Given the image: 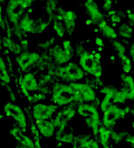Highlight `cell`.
Instances as JSON below:
<instances>
[{
  "label": "cell",
  "instance_id": "cell-17",
  "mask_svg": "<svg viewBox=\"0 0 134 148\" xmlns=\"http://www.w3.org/2000/svg\"><path fill=\"white\" fill-rule=\"evenodd\" d=\"M120 80L122 83L121 89L125 91L127 100L134 101V78L129 74H121Z\"/></svg>",
  "mask_w": 134,
  "mask_h": 148
},
{
  "label": "cell",
  "instance_id": "cell-38",
  "mask_svg": "<svg viewBox=\"0 0 134 148\" xmlns=\"http://www.w3.org/2000/svg\"><path fill=\"white\" fill-rule=\"evenodd\" d=\"M51 80H52V75H51L50 73L45 74V75L41 78L40 85H46V84H47V83H49Z\"/></svg>",
  "mask_w": 134,
  "mask_h": 148
},
{
  "label": "cell",
  "instance_id": "cell-1",
  "mask_svg": "<svg viewBox=\"0 0 134 148\" xmlns=\"http://www.w3.org/2000/svg\"><path fill=\"white\" fill-rule=\"evenodd\" d=\"M77 114L85 121L86 127L92 131L94 136H97L101 123L100 114L98 107L92 103H80L77 105Z\"/></svg>",
  "mask_w": 134,
  "mask_h": 148
},
{
  "label": "cell",
  "instance_id": "cell-7",
  "mask_svg": "<svg viewBox=\"0 0 134 148\" xmlns=\"http://www.w3.org/2000/svg\"><path fill=\"white\" fill-rule=\"evenodd\" d=\"M131 112V108L126 106L125 108H120L119 105L112 104L109 108L103 113L101 123L102 126L108 129H112L116 123L119 121L124 119L128 114Z\"/></svg>",
  "mask_w": 134,
  "mask_h": 148
},
{
  "label": "cell",
  "instance_id": "cell-27",
  "mask_svg": "<svg viewBox=\"0 0 134 148\" xmlns=\"http://www.w3.org/2000/svg\"><path fill=\"white\" fill-rule=\"evenodd\" d=\"M52 29L55 32V34L60 38H63L65 36L66 29H65L63 23L61 21H59L58 19H57L56 17L52 21Z\"/></svg>",
  "mask_w": 134,
  "mask_h": 148
},
{
  "label": "cell",
  "instance_id": "cell-5",
  "mask_svg": "<svg viewBox=\"0 0 134 148\" xmlns=\"http://www.w3.org/2000/svg\"><path fill=\"white\" fill-rule=\"evenodd\" d=\"M51 101L60 108L73 104V91L70 84L61 82L54 84L51 89Z\"/></svg>",
  "mask_w": 134,
  "mask_h": 148
},
{
  "label": "cell",
  "instance_id": "cell-37",
  "mask_svg": "<svg viewBox=\"0 0 134 148\" xmlns=\"http://www.w3.org/2000/svg\"><path fill=\"white\" fill-rule=\"evenodd\" d=\"M61 45H62V47H63L65 50H67V51H69V52H72V53H74V48H73L72 43V42H71L70 40L65 39V40L62 41Z\"/></svg>",
  "mask_w": 134,
  "mask_h": 148
},
{
  "label": "cell",
  "instance_id": "cell-26",
  "mask_svg": "<svg viewBox=\"0 0 134 148\" xmlns=\"http://www.w3.org/2000/svg\"><path fill=\"white\" fill-rule=\"evenodd\" d=\"M118 58L120 61L121 63V68H122V71L124 72V74H129L132 69H133V62L132 59L126 55H122L120 56H118Z\"/></svg>",
  "mask_w": 134,
  "mask_h": 148
},
{
  "label": "cell",
  "instance_id": "cell-30",
  "mask_svg": "<svg viewBox=\"0 0 134 148\" xmlns=\"http://www.w3.org/2000/svg\"><path fill=\"white\" fill-rule=\"evenodd\" d=\"M112 47L114 48V49L117 52V57L120 56L122 55H126V49L125 44L122 42L114 39V40H112Z\"/></svg>",
  "mask_w": 134,
  "mask_h": 148
},
{
  "label": "cell",
  "instance_id": "cell-34",
  "mask_svg": "<svg viewBox=\"0 0 134 148\" xmlns=\"http://www.w3.org/2000/svg\"><path fill=\"white\" fill-rule=\"evenodd\" d=\"M127 135V134H125V133L121 132V133H118L115 132L112 129V134H111V140L114 141L115 143H119L120 141H122L125 137Z\"/></svg>",
  "mask_w": 134,
  "mask_h": 148
},
{
  "label": "cell",
  "instance_id": "cell-10",
  "mask_svg": "<svg viewBox=\"0 0 134 148\" xmlns=\"http://www.w3.org/2000/svg\"><path fill=\"white\" fill-rule=\"evenodd\" d=\"M58 108V107L53 103L37 102L33 104L31 114L35 121H48L57 114Z\"/></svg>",
  "mask_w": 134,
  "mask_h": 148
},
{
  "label": "cell",
  "instance_id": "cell-14",
  "mask_svg": "<svg viewBox=\"0 0 134 148\" xmlns=\"http://www.w3.org/2000/svg\"><path fill=\"white\" fill-rule=\"evenodd\" d=\"M85 10L89 16V19L92 23H100L104 21V15L95 0H85L84 3Z\"/></svg>",
  "mask_w": 134,
  "mask_h": 148
},
{
  "label": "cell",
  "instance_id": "cell-28",
  "mask_svg": "<svg viewBox=\"0 0 134 148\" xmlns=\"http://www.w3.org/2000/svg\"><path fill=\"white\" fill-rule=\"evenodd\" d=\"M127 100V96L125 93V91H123L121 88L118 89L112 98V104H116V105H122L125 104Z\"/></svg>",
  "mask_w": 134,
  "mask_h": 148
},
{
  "label": "cell",
  "instance_id": "cell-6",
  "mask_svg": "<svg viewBox=\"0 0 134 148\" xmlns=\"http://www.w3.org/2000/svg\"><path fill=\"white\" fill-rule=\"evenodd\" d=\"M26 10L27 7L24 0H8L4 6V15L8 23L12 27H17Z\"/></svg>",
  "mask_w": 134,
  "mask_h": 148
},
{
  "label": "cell",
  "instance_id": "cell-19",
  "mask_svg": "<svg viewBox=\"0 0 134 148\" xmlns=\"http://www.w3.org/2000/svg\"><path fill=\"white\" fill-rule=\"evenodd\" d=\"M74 142L80 148H100V144L98 140L92 138L88 134H83L76 137Z\"/></svg>",
  "mask_w": 134,
  "mask_h": 148
},
{
  "label": "cell",
  "instance_id": "cell-23",
  "mask_svg": "<svg viewBox=\"0 0 134 148\" xmlns=\"http://www.w3.org/2000/svg\"><path fill=\"white\" fill-rule=\"evenodd\" d=\"M99 28L100 31L102 32L103 36L107 37L108 39L114 40L117 38L118 33L116 32L114 28L112 26H111L110 24H108L106 21H103L102 23H100L99 24Z\"/></svg>",
  "mask_w": 134,
  "mask_h": 148
},
{
  "label": "cell",
  "instance_id": "cell-8",
  "mask_svg": "<svg viewBox=\"0 0 134 148\" xmlns=\"http://www.w3.org/2000/svg\"><path fill=\"white\" fill-rule=\"evenodd\" d=\"M3 111L4 115L14 120L17 126L22 131V133L26 132L27 127H28L26 114L18 105L15 104L14 102L9 101L5 103V105L3 106Z\"/></svg>",
  "mask_w": 134,
  "mask_h": 148
},
{
  "label": "cell",
  "instance_id": "cell-12",
  "mask_svg": "<svg viewBox=\"0 0 134 148\" xmlns=\"http://www.w3.org/2000/svg\"><path fill=\"white\" fill-rule=\"evenodd\" d=\"M56 18L63 23L67 32H72L75 30L78 21V15L76 11L58 7L56 13Z\"/></svg>",
  "mask_w": 134,
  "mask_h": 148
},
{
  "label": "cell",
  "instance_id": "cell-20",
  "mask_svg": "<svg viewBox=\"0 0 134 148\" xmlns=\"http://www.w3.org/2000/svg\"><path fill=\"white\" fill-rule=\"evenodd\" d=\"M56 114L60 117L62 121L69 122L77 115V108H75L74 104H71L61 108V109L58 111Z\"/></svg>",
  "mask_w": 134,
  "mask_h": 148
},
{
  "label": "cell",
  "instance_id": "cell-35",
  "mask_svg": "<svg viewBox=\"0 0 134 148\" xmlns=\"http://www.w3.org/2000/svg\"><path fill=\"white\" fill-rule=\"evenodd\" d=\"M7 20L5 17V15L3 14V11L0 8V30L6 31L7 30Z\"/></svg>",
  "mask_w": 134,
  "mask_h": 148
},
{
  "label": "cell",
  "instance_id": "cell-32",
  "mask_svg": "<svg viewBox=\"0 0 134 148\" xmlns=\"http://www.w3.org/2000/svg\"><path fill=\"white\" fill-rule=\"evenodd\" d=\"M27 99L29 100V101L31 102H33V103H37V102H41V101H44L46 99V95L44 94V93H40V92H37V93H33V94H31Z\"/></svg>",
  "mask_w": 134,
  "mask_h": 148
},
{
  "label": "cell",
  "instance_id": "cell-22",
  "mask_svg": "<svg viewBox=\"0 0 134 148\" xmlns=\"http://www.w3.org/2000/svg\"><path fill=\"white\" fill-rule=\"evenodd\" d=\"M2 47H3L4 49H6L7 50H9L10 53H12L15 56L18 55L21 51H23V49H22L20 43L16 42L10 36H4Z\"/></svg>",
  "mask_w": 134,
  "mask_h": 148
},
{
  "label": "cell",
  "instance_id": "cell-25",
  "mask_svg": "<svg viewBox=\"0 0 134 148\" xmlns=\"http://www.w3.org/2000/svg\"><path fill=\"white\" fill-rule=\"evenodd\" d=\"M65 131L62 133H56L54 136L56 140H58V142L65 143V144H72L76 138L75 135L72 133H66Z\"/></svg>",
  "mask_w": 134,
  "mask_h": 148
},
{
  "label": "cell",
  "instance_id": "cell-24",
  "mask_svg": "<svg viewBox=\"0 0 134 148\" xmlns=\"http://www.w3.org/2000/svg\"><path fill=\"white\" fill-rule=\"evenodd\" d=\"M118 35L125 39H131L133 36V27L127 23H123L119 27Z\"/></svg>",
  "mask_w": 134,
  "mask_h": 148
},
{
  "label": "cell",
  "instance_id": "cell-15",
  "mask_svg": "<svg viewBox=\"0 0 134 148\" xmlns=\"http://www.w3.org/2000/svg\"><path fill=\"white\" fill-rule=\"evenodd\" d=\"M117 90L118 88L112 86H106L101 88L100 92L101 94L104 95V98L100 101L99 109L102 113H105L109 108V107L112 104V98Z\"/></svg>",
  "mask_w": 134,
  "mask_h": 148
},
{
  "label": "cell",
  "instance_id": "cell-2",
  "mask_svg": "<svg viewBox=\"0 0 134 148\" xmlns=\"http://www.w3.org/2000/svg\"><path fill=\"white\" fill-rule=\"evenodd\" d=\"M54 75L65 82L72 83L81 82L85 75V73L74 62H70L66 64L57 66L54 69Z\"/></svg>",
  "mask_w": 134,
  "mask_h": 148
},
{
  "label": "cell",
  "instance_id": "cell-49",
  "mask_svg": "<svg viewBox=\"0 0 134 148\" xmlns=\"http://www.w3.org/2000/svg\"><path fill=\"white\" fill-rule=\"evenodd\" d=\"M15 148H29V147H25L24 145H23V144H21V143H19V142H17V144L16 145V147Z\"/></svg>",
  "mask_w": 134,
  "mask_h": 148
},
{
  "label": "cell",
  "instance_id": "cell-48",
  "mask_svg": "<svg viewBox=\"0 0 134 148\" xmlns=\"http://www.w3.org/2000/svg\"><path fill=\"white\" fill-rule=\"evenodd\" d=\"M3 38H4V35L3 34L2 30H0V47L3 46Z\"/></svg>",
  "mask_w": 134,
  "mask_h": 148
},
{
  "label": "cell",
  "instance_id": "cell-41",
  "mask_svg": "<svg viewBox=\"0 0 134 148\" xmlns=\"http://www.w3.org/2000/svg\"><path fill=\"white\" fill-rule=\"evenodd\" d=\"M126 14H127V17H128V21H129L128 23L131 26L134 27V11H132L130 10H127Z\"/></svg>",
  "mask_w": 134,
  "mask_h": 148
},
{
  "label": "cell",
  "instance_id": "cell-39",
  "mask_svg": "<svg viewBox=\"0 0 134 148\" xmlns=\"http://www.w3.org/2000/svg\"><path fill=\"white\" fill-rule=\"evenodd\" d=\"M9 133H10V134L13 138L16 139V138L22 133V131L20 130V128H19L17 126H15L14 127H12L11 129H10Z\"/></svg>",
  "mask_w": 134,
  "mask_h": 148
},
{
  "label": "cell",
  "instance_id": "cell-18",
  "mask_svg": "<svg viewBox=\"0 0 134 148\" xmlns=\"http://www.w3.org/2000/svg\"><path fill=\"white\" fill-rule=\"evenodd\" d=\"M37 21H35L34 18L31 17V14L29 12H25L22 18L20 19L18 23V28L23 30L24 33H35Z\"/></svg>",
  "mask_w": 134,
  "mask_h": 148
},
{
  "label": "cell",
  "instance_id": "cell-52",
  "mask_svg": "<svg viewBox=\"0 0 134 148\" xmlns=\"http://www.w3.org/2000/svg\"><path fill=\"white\" fill-rule=\"evenodd\" d=\"M55 148H59V147H55Z\"/></svg>",
  "mask_w": 134,
  "mask_h": 148
},
{
  "label": "cell",
  "instance_id": "cell-40",
  "mask_svg": "<svg viewBox=\"0 0 134 148\" xmlns=\"http://www.w3.org/2000/svg\"><path fill=\"white\" fill-rule=\"evenodd\" d=\"M104 3L102 5V8L105 11H110L112 9V0H105L103 1Z\"/></svg>",
  "mask_w": 134,
  "mask_h": 148
},
{
  "label": "cell",
  "instance_id": "cell-42",
  "mask_svg": "<svg viewBox=\"0 0 134 148\" xmlns=\"http://www.w3.org/2000/svg\"><path fill=\"white\" fill-rule=\"evenodd\" d=\"M124 140H125L126 143L130 144V146H131L132 147L134 148V134L131 135V134H127V135L125 137Z\"/></svg>",
  "mask_w": 134,
  "mask_h": 148
},
{
  "label": "cell",
  "instance_id": "cell-44",
  "mask_svg": "<svg viewBox=\"0 0 134 148\" xmlns=\"http://www.w3.org/2000/svg\"><path fill=\"white\" fill-rule=\"evenodd\" d=\"M31 134L35 136V138H38V135H39V132L37 130V127L35 124H31Z\"/></svg>",
  "mask_w": 134,
  "mask_h": 148
},
{
  "label": "cell",
  "instance_id": "cell-21",
  "mask_svg": "<svg viewBox=\"0 0 134 148\" xmlns=\"http://www.w3.org/2000/svg\"><path fill=\"white\" fill-rule=\"evenodd\" d=\"M111 134L112 129H108L104 126H100L97 137L98 141L100 144V147L103 148H110V142H111Z\"/></svg>",
  "mask_w": 134,
  "mask_h": 148
},
{
  "label": "cell",
  "instance_id": "cell-4",
  "mask_svg": "<svg viewBox=\"0 0 134 148\" xmlns=\"http://www.w3.org/2000/svg\"><path fill=\"white\" fill-rule=\"evenodd\" d=\"M73 91V104L92 103L96 98L97 94L93 87L88 83L78 82L69 83Z\"/></svg>",
  "mask_w": 134,
  "mask_h": 148
},
{
  "label": "cell",
  "instance_id": "cell-43",
  "mask_svg": "<svg viewBox=\"0 0 134 148\" xmlns=\"http://www.w3.org/2000/svg\"><path fill=\"white\" fill-rule=\"evenodd\" d=\"M4 70H7V63L5 59L2 56H0V72Z\"/></svg>",
  "mask_w": 134,
  "mask_h": 148
},
{
  "label": "cell",
  "instance_id": "cell-36",
  "mask_svg": "<svg viewBox=\"0 0 134 148\" xmlns=\"http://www.w3.org/2000/svg\"><path fill=\"white\" fill-rule=\"evenodd\" d=\"M0 82L3 84H9L10 82V75L7 70L0 72Z\"/></svg>",
  "mask_w": 134,
  "mask_h": 148
},
{
  "label": "cell",
  "instance_id": "cell-46",
  "mask_svg": "<svg viewBox=\"0 0 134 148\" xmlns=\"http://www.w3.org/2000/svg\"><path fill=\"white\" fill-rule=\"evenodd\" d=\"M9 99L11 102H15L16 100H17V96H16V94L12 91V90H10L9 91Z\"/></svg>",
  "mask_w": 134,
  "mask_h": 148
},
{
  "label": "cell",
  "instance_id": "cell-51",
  "mask_svg": "<svg viewBox=\"0 0 134 148\" xmlns=\"http://www.w3.org/2000/svg\"><path fill=\"white\" fill-rule=\"evenodd\" d=\"M3 117H4V115H3V114H1V113H0V121H1Z\"/></svg>",
  "mask_w": 134,
  "mask_h": 148
},
{
  "label": "cell",
  "instance_id": "cell-53",
  "mask_svg": "<svg viewBox=\"0 0 134 148\" xmlns=\"http://www.w3.org/2000/svg\"><path fill=\"white\" fill-rule=\"evenodd\" d=\"M112 1H113V0H112Z\"/></svg>",
  "mask_w": 134,
  "mask_h": 148
},
{
  "label": "cell",
  "instance_id": "cell-3",
  "mask_svg": "<svg viewBox=\"0 0 134 148\" xmlns=\"http://www.w3.org/2000/svg\"><path fill=\"white\" fill-rule=\"evenodd\" d=\"M78 65L81 67L85 74L94 76L97 79L100 78L103 75L101 60L97 59L94 53L91 51L83 50L79 53Z\"/></svg>",
  "mask_w": 134,
  "mask_h": 148
},
{
  "label": "cell",
  "instance_id": "cell-45",
  "mask_svg": "<svg viewBox=\"0 0 134 148\" xmlns=\"http://www.w3.org/2000/svg\"><path fill=\"white\" fill-rule=\"evenodd\" d=\"M95 43H96V45L98 47H99L101 49H103L105 47V42H104V40L101 37H99V36L96 37L95 38Z\"/></svg>",
  "mask_w": 134,
  "mask_h": 148
},
{
  "label": "cell",
  "instance_id": "cell-13",
  "mask_svg": "<svg viewBox=\"0 0 134 148\" xmlns=\"http://www.w3.org/2000/svg\"><path fill=\"white\" fill-rule=\"evenodd\" d=\"M73 53L65 50L61 44L51 47L49 50V57L57 65H64L70 62L72 59Z\"/></svg>",
  "mask_w": 134,
  "mask_h": 148
},
{
  "label": "cell",
  "instance_id": "cell-29",
  "mask_svg": "<svg viewBox=\"0 0 134 148\" xmlns=\"http://www.w3.org/2000/svg\"><path fill=\"white\" fill-rule=\"evenodd\" d=\"M16 140H17V142L24 145L25 147L29 148H35V141L31 138L29 137L28 135H25L24 134V133H21L17 138Z\"/></svg>",
  "mask_w": 134,
  "mask_h": 148
},
{
  "label": "cell",
  "instance_id": "cell-50",
  "mask_svg": "<svg viewBox=\"0 0 134 148\" xmlns=\"http://www.w3.org/2000/svg\"><path fill=\"white\" fill-rule=\"evenodd\" d=\"M132 127H133V130L134 132V118L133 120V121H132Z\"/></svg>",
  "mask_w": 134,
  "mask_h": 148
},
{
  "label": "cell",
  "instance_id": "cell-16",
  "mask_svg": "<svg viewBox=\"0 0 134 148\" xmlns=\"http://www.w3.org/2000/svg\"><path fill=\"white\" fill-rule=\"evenodd\" d=\"M35 125L37 127L39 134L44 138H51L55 136L56 134V127L51 121H35Z\"/></svg>",
  "mask_w": 134,
  "mask_h": 148
},
{
  "label": "cell",
  "instance_id": "cell-11",
  "mask_svg": "<svg viewBox=\"0 0 134 148\" xmlns=\"http://www.w3.org/2000/svg\"><path fill=\"white\" fill-rule=\"evenodd\" d=\"M19 87L21 93L26 98L31 94L41 91V85L32 72L24 73V75L19 79Z\"/></svg>",
  "mask_w": 134,
  "mask_h": 148
},
{
  "label": "cell",
  "instance_id": "cell-47",
  "mask_svg": "<svg viewBox=\"0 0 134 148\" xmlns=\"http://www.w3.org/2000/svg\"><path fill=\"white\" fill-rule=\"evenodd\" d=\"M129 55H130V57L134 60V41L131 43L130 45V48H129Z\"/></svg>",
  "mask_w": 134,
  "mask_h": 148
},
{
  "label": "cell",
  "instance_id": "cell-33",
  "mask_svg": "<svg viewBox=\"0 0 134 148\" xmlns=\"http://www.w3.org/2000/svg\"><path fill=\"white\" fill-rule=\"evenodd\" d=\"M108 15H110V18L111 21L114 23V24H119L121 23L122 22V16L121 14H119L117 10H110L108 11Z\"/></svg>",
  "mask_w": 134,
  "mask_h": 148
},
{
  "label": "cell",
  "instance_id": "cell-31",
  "mask_svg": "<svg viewBox=\"0 0 134 148\" xmlns=\"http://www.w3.org/2000/svg\"><path fill=\"white\" fill-rule=\"evenodd\" d=\"M57 10H58V7H57V4H56L54 0H49L46 3V4H45V10L47 11V14L50 16H53L54 17V14L57 13Z\"/></svg>",
  "mask_w": 134,
  "mask_h": 148
},
{
  "label": "cell",
  "instance_id": "cell-9",
  "mask_svg": "<svg viewBox=\"0 0 134 148\" xmlns=\"http://www.w3.org/2000/svg\"><path fill=\"white\" fill-rule=\"evenodd\" d=\"M41 56L36 51L31 50H23L18 55L15 56V62L19 69L25 73L37 65L41 62Z\"/></svg>",
  "mask_w": 134,
  "mask_h": 148
}]
</instances>
